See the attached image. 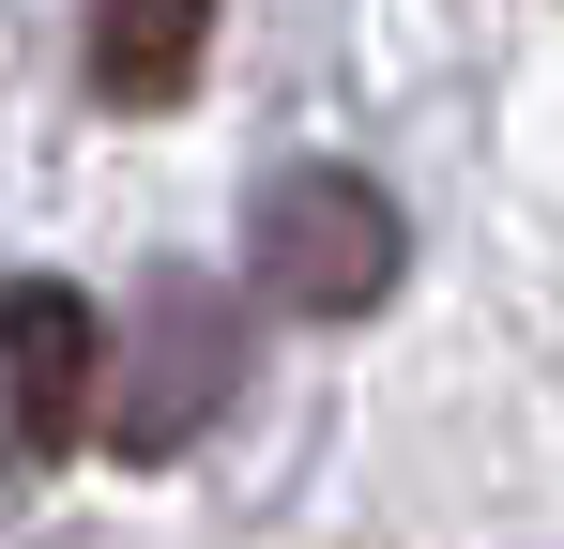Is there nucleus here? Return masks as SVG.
<instances>
[{
	"mask_svg": "<svg viewBox=\"0 0 564 549\" xmlns=\"http://www.w3.org/2000/svg\"><path fill=\"white\" fill-rule=\"evenodd\" d=\"M397 260H412V229H397V198H381L367 169H275L260 183V290H275L290 321H367L381 290H397Z\"/></svg>",
	"mask_w": 564,
	"mask_h": 549,
	"instance_id": "nucleus-1",
	"label": "nucleus"
},
{
	"mask_svg": "<svg viewBox=\"0 0 564 549\" xmlns=\"http://www.w3.org/2000/svg\"><path fill=\"white\" fill-rule=\"evenodd\" d=\"M0 412H15L31 458L93 443V412H107V305L77 274H0Z\"/></svg>",
	"mask_w": 564,
	"mask_h": 549,
	"instance_id": "nucleus-2",
	"label": "nucleus"
},
{
	"mask_svg": "<svg viewBox=\"0 0 564 549\" xmlns=\"http://www.w3.org/2000/svg\"><path fill=\"white\" fill-rule=\"evenodd\" d=\"M138 352H153V381H138V397H122L107 428H122L138 458H169V443L198 428V412H229V305H214V290H169Z\"/></svg>",
	"mask_w": 564,
	"mask_h": 549,
	"instance_id": "nucleus-3",
	"label": "nucleus"
},
{
	"mask_svg": "<svg viewBox=\"0 0 564 549\" xmlns=\"http://www.w3.org/2000/svg\"><path fill=\"white\" fill-rule=\"evenodd\" d=\"M198 46H214V0H93V107H184Z\"/></svg>",
	"mask_w": 564,
	"mask_h": 549,
	"instance_id": "nucleus-4",
	"label": "nucleus"
}]
</instances>
